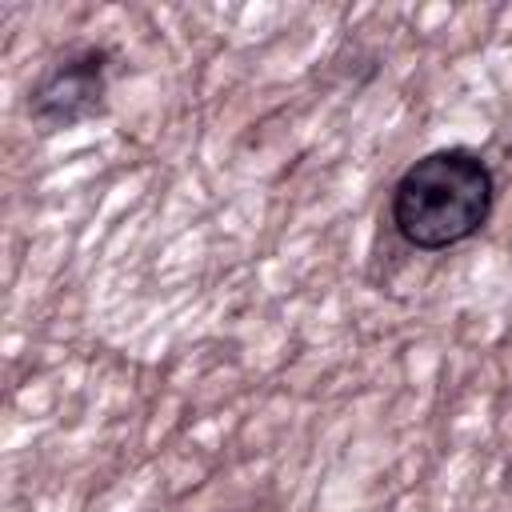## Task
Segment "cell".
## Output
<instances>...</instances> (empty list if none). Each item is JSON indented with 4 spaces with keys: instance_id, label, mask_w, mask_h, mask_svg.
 <instances>
[{
    "instance_id": "1",
    "label": "cell",
    "mask_w": 512,
    "mask_h": 512,
    "mask_svg": "<svg viewBox=\"0 0 512 512\" xmlns=\"http://www.w3.org/2000/svg\"><path fill=\"white\" fill-rule=\"evenodd\" d=\"M492 200V168L472 148H436L396 180L392 224L412 248L440 252L476 236L492 216Z\"/></svg>"
},
{
    "instance_id": "2",
    "label": "cell",
    "mask_w": 512,
    "mask_h": 512,
    "mask_svg": "<svg viewBox=\"0 0 512 512\" xmlns=\"http://www.w3.org/2000/svg\"><path fill=\"white\" fill-rule=\"evenodd\" d=\"M108 92V48L100 44H80L68 48L32 88L28 96V116L44 128H72L104 108Z\"/></svg>"
}]
</instances>
